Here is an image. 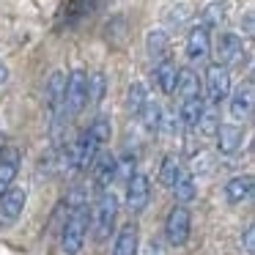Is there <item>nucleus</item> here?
<instances>
[{
	"label": "nucleus",
	"mask_w": 255,
	"mask_h": 255,
	"mask_svg": "<svg viewBox=\"0 0 255 255\" xmlns=\"http://www.w3.org/2000/svg\"><path fill=\"white\" fill-rule=\"evenodd\" d=\"M85 236H88V206L77 203L69 211L66 222H63L61 250L66 255H80V250H83V244H85Z\"/></svg>",
	"instance_id": "obj_1"
},
{
	"label": "nucleus",
	"mask_w": 255,
	"mask_h": 255,
	"mask_svg": "<svg viewBox=\"0 0 255 255\" xmlns=\"http://www.w3.org/2000/svg\"><path fill=\"white\" fill-rule=\"evenodd\" d=\"M116 217H118V198L113 189H105V192H99V198L94 203V236L99 242H105L113 233Z\"/></svg>",
	"instance_id": "obj_2"
},
{
	"label": "nucleus",
	"mask_w": 255,
	"mask_h": 255,
	"mask_svg": "<svg viewBox=\"0 0 255 255\" xmlns=\"http://www.w3.org/2000/svg\"><path fill=\"white\" fill-rule=\"evenodd\" d=\"M85 105H88V74L77 69L66 80V91H63V118H74Z\"/></svg>",
	"instance_id": "obj_3"
},
{
	"label": "nucleus",
	"mask_w": 255,
	"mask_h": 255,
	"mask_svg": "<svg viewBox=\"0 0 255 255\" xmlns=\"http://www.w3.org/2000/svg\"><path fill=\"white\" fill-rule=\"evenodd\" d=\"M189 231H192V214H189L187 206H173L170 214H167L165 220V239L167 244H173V247H181V244H187L189 239Z\"/></svg>",
	"instance_id": "obj_4"
},
{
	"label": "nucleus",
	"mask_w": 255,
	"mask_h": 255,
	"mask_svg": "<svg viewBox=\"0 0 255 255\" xmlns=\"http://www.w3.org/2000/svg\"><path fill=\"white\" fill-rule=\"evenodd\" d=\"M28 203V189L25 187H8L0 195V228H11L22 217Z\"/></svg>",
	"instance_id": "obj_5"
},
{
	"label": "nucleus",
	"mask_w": 255,
	"mask_h": 255,
	"mask_svg": "<svg viewBox=\"0 0 255 255\" xmlns=\"http://www.w3.org/2000/svg\"><path fill=\"white\" fill-rule=\"evenodd\" d=\"M228 94H231V74H228V69L217 66V63L209 66V72H206V96H209L211 107L225 102Z\"/></svg>",
	"instance_id": "obj_6"
},
{
	"label": "nucleus",
	"mask_w": 255,
	"mask_h": 255,
	"mask_svg": "<svg viewBox=\"0 0 255 255\" xmlns=\"http://www.w3.org/2000/svg\"><path fill=\"white\" fill-rule=\"evenodd\" d=\"M148 200H151V181H148V176L134 173L132 178H127V206H129V211H134V214L145 211Z\"/></svg>",
	"instance_id": "obj_7"
},
{
	"label": "nucleus",
	"mask_w": 255,
	"mask_h": 255,
	"mask_svg": "<svg viewBox=\"0 0 255 255\" xmlns=\"http://www.w3.org/2000/svg\"><path fill=\"white\" fill-rule=\"evenodd\" d=\"M19 167H22V156L14 145H6L0 151V195L6 192L8 187H14V178H17Z\"/></svg>",
	"instance_id": "obj_8"
},
{
	"label": "nucleus",
	"mask_w": 255,
	"mask_h": 255,
	"mask_svg": "<svg viewBox=\"0 0 255 255\" xmlns=\"http://www.w3.org/2000/svg\"><path fill=\"white\" fill-rule=\"evenodd\" d=\"M244 52V44L242 39H239L236 33H222L220 39H217V47H214V55H217V66H231V63H236L239 58H242Z\"/></svg>",
	"instance_id": "obj_9"
},
{
	"label": "nucleus",
	"mask_w": 255,
	"mask_h": 255,
	"mask_svg": "<svg viewBox=\"0 0 255 255\" xmlns=\"http://www.w3.org/2000/svg\"><path fill=\"white\" fill-rule=\"evenodd\" d=\"M63 91H66V74L55 72L47 83V107H50L52 121H63Z\"/></svg>",
	"instance_id": "obj_10"
},
{
	"label": "nucleus",
	"mask_w": 255,
	"mask_h": 255,
	"mask_svg": "<svg viewBox=\"0 0 255 255\" xmlns=\"http://www.w3.org/2000/svg\"><path fill=\"white\" fill-rule=\"evenodd\" d=\"M214 134H217V148H220V154H236L242 148L244 132L236 124H222V127H217Z\"/></svg>",
	"instance_id": "obj_11"
},
{
	"label": "nucleus",
	"mask_w": 255,
	"mask_h": 255,
	"mask_svg": "<svg viewBox=\"0 0 255 255\" xmlns=\"http://www.w3.org/2000/svg\"><path fill=\"white\" fill-rule=\"evenodd\" d=\"M118 178V165H116V156L113 154H102L94 165V184L99 187V192L110 189V184Z\"/></svg>",
	"instance_id": "obj_12"
},
{
	"label": "nucleus",
	"mask_w": 255,
	"mask_h": 255,
	"mask_svg": "<svg viewBox=\"0 0 255 255\" xmlns=\"http://www.w3.org/2000/svg\"><path fill=\"white\" fill-rule=\"evenodd\" d=\"M209 28H203V25H195L192 30H189L187 36V55L189 61H203L206 55H209Z\"/></svg>",
	"instance_id": "obj_13"
},
{
	"label": "nucleus",
	"mask_w": 255,
	"mask_h": 255,
	"mask_svg": "<svg viewBox=\"0 0 255 255\" xmlns=\"http://www.w3.org/2000/svg\"><path fill=\"white\" fill-rule=\"evenodd\" d=\"M140 247V231L137 225H124L116 236V244H113V255H137Z\"/></svg>",
	"instance_id": "obj_14"
},
{
	"label": "nucleus",
	"mask_w": 255,
	"mask_h": 255,
	"mask_svg": "<svg viewBox=\"0 0 255 255\" xmlns=\"http://www.w3.org/2000/svg\"><path fill=\"white\" fill-rule=\"evenodd\" d=\"M253 195V176H236L225 184V200L231 206H239Z\"/></svg>",
	"instance_id": "obj_15"
},
{
	"label": "nucleus",
	"mask_w": 255,
	"mask_h": 255,
	"mask_svg": "<svg viewBox=\"0 0 255 255\" xmlns=\"http://www.w3.org/2000/svg\"><path fill=\"white\" fill-rule=\"evenodd\" d=\"M250 113H253V85H242L231 99V116L236 121H244Z\"/></svg>",
	"instance_id": "obj_16"
},
{
	"label": "nucleus",
	"mask_w": 255,
	"mask_h": 255,
	"mask_svg": "<svg viewBox=\"0 0 255 255\" xmlns=\"http://www.w3.org/2000/svg\"><path fill=\"white\" fill-rule=\"evenodd\" d=\"M173 195H176V200L181 206H187V203H192L195 200V195H198V189H195V178H192V173H187V170H181L178 173V178H176V184H173Z\"/></svg>",
	"instance_id": "obj_17"
},
{
	"label": "nucleus",
	"mask_w": 255,
	"mask_h": 255,
	"mask_svg": "<svg viewBox=\"0 0 255 255\" xmlns=\"http://www.w3.org/2000/svg\"><path fill=\"white\" fill-rule=\"evenodd\" d=\"M99 3H102V0H69L66 11H63V22L74 25L77 19H83V17H88L91 11H96Z\"/></svg>",
	"instance_id": "obj_18"
},
{
	"label": "nucleus",
	"mask_w": 255,
	"mask_h": 255,
	"mask_svg": "<svg viewBox=\"0 0 255 255\" xmlns=\"http://www.w3.org/2000/svg\"><path fill=\"white\" fill-rule=\"evenodd\" d=\"M176 77H178V69L173 66L170 61H162L154 72V80H156L162 94H173V91H176Z\"/></svg>",
	"instance_id": "obj_19"
},
{
	"label": "nucleus",
	"mask_w": 255,
	"mask_h": 255,
	"mask_svg": "<svg viewBox=\"0 0 255 255\" xmlns=\"http://www.w3.org/2000/svg\"><path fill=\"white\" fill-rule=\"evenodd\" d=\"M176 91L181 94V99H192V96H200V83L198 74L192 69H181L176 77Z\"/></svg>",
	"instance_id": "obj_20"
},
{
	"label": "nucleus",
	"mask_w": 255,
	"mask_h": 255,
	"mask_svg": "<svg viewBox=\"0 0 255 255\" xmlns=\"http://www.w3.org/2000/svg\"><path fill=\"white\" fill-rule=\"evenodd\" d=\"M200 113H203V99H200V96H192V99H184V102H181V110H178V118H181V124H184V127L195 129V127H198Z\"/></svg>",
	"instance_id": "obj_21"
},
{
	"label": "nucleus",
	"mask_w": 255,
	"mask_h": 255,
	"mask_svg": "<svg viewBox=\"0 0 255 255\" xmlns=\"http://www.w3.org/2000/svg\"><path fill=\"white\" fill-rule=\"evenodd\" d=\"M145 47H148V55L156 63L167 61V33L165 30H151L148 39H145Z\"/></svg>",
	"instance_id": "obj_22"
},
{
	"label": "nucleus",
	"mask_w": 255,
	"mask_h": 255,
	"mask_svg": "<svg viewBox=\"0 0 255 255\" xmlns=\"http://www.w3.org/2000/svg\"><path fill=\"white\" fill-rule=\"evenodd\" d=\"M222 19H225V3L222 0H211L209 6L200 11V25L203 28H217Z\"/></svg>",
	"instance_id": "obj_23"
},
{
	"label": "nucleus",
	"mask_w": 255,
	"mask_h": 255,
	"mask_svg": "<svg viewBox=\"0 0 255 255\" xmlns=\"http://www.w3.org/2000/svg\"><path fill=\"white\" fill-rule=\"evenodd\" d=\"M140 121H143V127L148 129V132H156L159 129V124H162V110H159V105L156 102H151V99H145V105L140 107Z\"/></svg>",
	"instance_id": "obj_24"
},
{
	"label": "nucleus",
	"mask_w": 255,
	"mask_h": 255,
	"mask_svg": "<svg viewBox=\"0 0 255 255\" xmlns=\"http://www.w3.org/2000/svg\"><path fill=\"white\" fill-rule=\"evenodd\" d=\"M178 173H181V165H178V159L173 154H167L165 159H162V167H159V181L165 184V187H173L178 178Z\"/></svg>",
	"instance_id": "obj_25"
},
{
	"label": "nucleus",
	"mask_w": 255,
	"mask_h": 255,
	"mask_svg": "<svg viewBox=\"0 0 255 255\" xmlns=\"http://www.w3.org/2000/svg\"><path fill=\"white\" fill-rule=\"evenodd\" d=\"M88 132L94 134V137L99 140L102 145H105L107 140H110V134H113V127H110V118H107V116H96L94 121H91Z\"/></svg>",
	"instance_id": "obj_26"
},
{
	"label": "nucleus",
	"mask_w": 255,
	"mask_h": 255,
	"mask_svg": "<svg viewBox=\"0 0 255 255\" xmlns=\"http://www.w3.org/2000/svg\"><path fill=\"white\" fill-rule=\"evenodd\" d=\"M145 99H148V96H145V88H143V85H140V83H132V85H129V94H127V107L134 113V116H137V113H140V107L145 105Z\"/></svg>",
	"instance_id": "obj_27"
},
{
	"label": "nucleus",
	"mask_w": 255,
	"mask_h": 255,
	"mask_svg": "<svg viewBox=\"0 0 255 255\" xmlns=\"http://www.w3.org/2000/svg\"><path fill=\"white\" fill-rule=\"evenodd\" d=\"M105 74H94V77H88V102L91 105H99L102 99H105Z\"/></svg>",
	"instance_id": "obj_28"
},
{
	"label": "nucleus",
	"mask_w": 255,
	"mask_h": 255,
	"mask_svg": "<svg viewBox=\"0 0 255 255\" xmlns=\"http://www.w3.org/2000/svg\"><path fill=\"white\" fill-rule=\"evenodd\" d=\"M198 127H200V132H203V134H214V132H217V127H220V118H217L214 107H209V110L203 107V113H200V118H198Z\"/></svg>",
	"instance_id": "obj_29"
},
{
	"label": "nucleus",
	"mask_w": 255,
	"mask_h": 255,
	"mask_svg": "<svg viewBox=\"0 0 255 255\" xmlns=\"http://www.w3.org/2000/svg\"><path fill=\"white\" fill-rule=\"evenodd\" d=\"M116 165H118V176L132 178L134 176V165H137V156H134V154H124L121 159H116Z\"/></svg>",
	"instance_id": "obj_30"
},
{
	"label": "nucleus",
	"mask_w": 255,
	"mask_h": 255,
	"mask_svg": "<svg viewBox=\"0 0 255 255\" xmlns=\"http://www.w3.org/2000/svg\"><path fill=\"white\" fill-rule=\"evenodd\" d=\"M143 255H162V244L159 242H148L143 250Z\"/></svg>",
	"instance_id": "obj_31"
},
{
	"label": "nucleus",
	"mask_w": 255,
	"mask_h": 255,
	"mask_svg": "<svg viewBox=\"0 0 255 255\" xmlns=\"http://www.w3.org/2000/svg\"><path fill=\"white\" fill-rule=\"evenodd\" d=\"M244 244H247V253H253V225L247 228V233H244Z\"/></svg>",
	"instance_id": "obj_32"
},
{
	"label": "nucleus",
	"mask_w": 255,
	"mask_h": 255,
	"mask_svg": "<svg viewBox=\"0 0 255 255\" xmlns=\"http://www.w3.org/2000/svg\"><path fill=\"white\" fill-rule=\"evenodd\" d=\"M6 77H8V69H6V66H0V85L6 83Z\"/></svg>",
	"instance_id": "obj_33"
}]
</instances>
